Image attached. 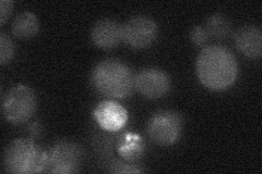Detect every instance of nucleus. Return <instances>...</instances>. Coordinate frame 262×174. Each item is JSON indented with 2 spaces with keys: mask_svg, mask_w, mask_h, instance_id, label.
<instances>
[{
  "mask_svg": "<svg viewBox=\"0 0 262 174\" xmlns=\"http://www.w3.org/2000/svg\"><path fill=\"white\" fill-rule=\"evenodd\" d=\"M196 76L212 90H225L238 77V62L227 48L212 45L203 48L196 59Z\"/></svg>",
  "mask_w": 262,
  "mask_h": 174,
  "instance_id": "nucleus-1",
  "label": "nucleus"
},
{
  "mask_svg": "<svg viewBox=\"0 0 262 174\" xmlns=\"http://www.w3.org/2000/svg\"><path fill=\"white\" fill-rule=\"evenodd\" d=\"M92 85L101 94L124 99L133 95L135 76L124 62L107 59L95 65L91 73Z\"/></svg>",
  "mask_w": 262,
  "mask_h": 174,
  "instance_id": "nucleus-2",
  "label": "nucleus"
},
{
  "mask_svg": "<svg viewBox=\"0 0 262 174\" xmlns=\"http://www.w3.org/2000/svg\"><path fill=\"white\" fill-rule=\"evenodd\" d=\"M4 167L6 172L13 174L45 172L47 153L33 139H15L6 148Z\"/></svg>",
  "mask_w": 262,
  "mask_h": 174,
  "instance_id": "nucleus-3",
  "label": "nucleus"
},
{
  "mask_svg": "<svg viewBox=\"0 0 262 174\" xmlns=\"http://www.w3.org/2000/svg\"><path fill=\"white\" fill-rule=\"evenodd\" d=\"M37 107L36 95L26 85H16L8 90L3 98V113L5 119L12 124L28 122L35 113Z\"/></svg>",
  "mask_w": 262,
  "mask_h": 174,
  "instance_id": "nucleus-4",
  "label": "nucleus"
},
{
  "mask_svg": "<svg viewBox=\"0 0 262 174\" xmlns=\"http://www.w3.org/2000/svg\"><path fill=\"white\" fill-rule=\"evenodd\" d=\"M183 132V118L171 110L155 112L147 123V134L153 143L161 146L175 144Z\"/></svg>",
  "mask_w": 262,
  "mask_h": 174,
  "instance_id": "nucleus-5",
  "label": "nucleus"
},
{
  "mask_svg": "<svg viewBox=\"0 0 262 174\" xmlns=\"http://www.w3.org/2000/svg\"><path fill=\"white\" fill-rule=\"evenodd\" d=\"M82 149L72 142L62 140L55 144L47 152V173L71 174L80 170L82 162Z\"/></svg>",
  "mask_w": 262,
  "mask_h": 174,
  "instance_id": "nucleus-6",
  "label": "nucleus"
},
{
  "mask_svg": "<svg viewBox=\"0 0 262 174\" xmlns=\"http://www.w3.org/2000/svg\"><path fill=\"white\" fill-rule=\"evenodd\" d=\"M158 24L145 15H137L122 26V41L135 49L149 47L157 39Z\"/></svg>",
  "mask_w": 262,
  "mask_h": 174,
  "instance_id": "nucleus-7",
  "label": "nucleus"
},
{
  "mask_svg": "<svg viewBox=\"0 0 262 174\" xmlns=\"http://www.w3.org/2000/svg\"><path fill=\"white\" fill-rule=\"evenodd\" d=\"M135 88L149 99H159L170 89V79L166 72L158 68H147L135 77Z\"/></svg>",
  "mask_w": 262,
  "mask_h": 174,
  "instance_id": "nucleus-8",
  "label": "nucleus"
},
{
  "mask_svg": "<svg viewBox=\"0 0 262 174\" xmlns=\"http://www.w3.org/2000/svg\"><path fill=\"white\" fill-rule=\"evenodd\" d=\"M94 118L103 130L116 132L126 126L128 112L120 104L114 101H104L94 110Z\"/></svg>",
  "mask_w": 262,
  "mask_h": 174,
  "instance_id": "nucleus-9",
  "label": "nucleus"
},
{
  "mask_svg": "<svg viewBox=\"0 0 262 174\" xmlns=\"http://www.w3.org/2000/svg\"><path fill=\"white\" fill-rule=\"evenodd\" d=\"M93 44L102 49H113L122 41V26L111 19L98 20L91 30Z\"/></svg>",
  "mask_w": 262,
  "mask_h": 174,
  "instance_id": "nucleus-10",
  "label": "nucleus"
},
{
  "mask_svg": "<svg viewBox=\"0 0 262 174\" xmlns=\"http://www.w3.org/2000/svg\"><path fill=\"white\" fill-rule=\"evenodd\" d=\"M235 44L238 51L250 59H259L262 55V32L255 26L241 28L235 34Z\"/></svg>",
  "mask_w": 262,
  "mask_h": 174,
  "instance_id": "nucleus-11",
  "label": "nucleus"
},
{
  "mask_svg": "<svg viewBox=\"0 0 262 174\" xmlns=\"http://www.w3.org/2000/svg\"><path fill=\"white\" fill-rule=\"evenodd\" d=\"M145 148L143 138L137 133H125L119 139L117 149L122 159L127 162H136L141 158Z\"/></svg>",
  "mask_w": 262,
  "mask_h": 174,
  "instance_id": "nucleus-12",
  "label": "nucleus"
},
{
  "mask_svg": "<svg viewBox=\"0 0 262 174\" xmlns=\"http://www.w3.org/2000/svg\"><path fill=\"white\" fill-rule=\"evenodd\" d=\"M39 30L37 16L32 12H22L12 22V34L21 39H30L36 36Z\"/></svg>",
  "mask_w": 262,
  "mask_h": 174,
  "instance_id": "nucleus-13",
  "label": "nucleus"
},
{
  "mask_svg": "<svg viewBox=\"0 0 262 174\" xmlns=\"http://www.w3.org/2000/svg\"><path fill=\"white\" fill-rule=\"evenodd\" d=\"M204 29L207 30L209 36L221 39L229 35L232 30V24L227 19V16L221 13H215L211 15L207 20L206 28Z\"/></svg>",
  "mask_w": 262,
  "mask_h": 174,
  "instance_id": "nucleus-14",
  "label": "nucleus"
},
{
  "mask_svg": "<svg viewBox=\"0 0 262 174\" xmlns=\"http://www.w3.org/2000/svg\"><path fill=\"white\" fill-rule=\"evenodd\" d=\"M14 54V45L11 38L6 33L0 34V64L9 63Z\"/></svg>",
  "mask_w": 262,
  "mask_h": 174,
  "instance_id": "nucleus-15",
  "label": "nucleus"
},
{
  "mask_svg": "<svg viewBox=\"0 0 262 174\" xmlns=\"http://www.w3.org/2000/svg\"><path fill=\"white\" fill-rule=\"evenodd\" d=\"M110 172L113 173H142L144 172L142 169L137 168L136 165H133L130 162L121 161V160H115L111 165Z\"/></svg>",
  "mask_w": 262,
  "mask_h": 174,
  "instance_id": "nucleus-16",
  "label": "nucleus"
},
{
  "mask_svg": "<svg viewBox=\"0 0 262 174\" xmlns=\"http://www.w3.org/2000/svg\"><path fill=\"white\" fill-rule=\"evenodd\" d=\"M189 36L190 40L196 46H203L209 40L210 37L207 30L199 26H195L190 30Z\"/></svg>",
  "mask_w": 262,
  "mask_h": 174,
  "instance_id": "nucleus-17",
  "label": "nucleus"
},
{
  "mask_svg": "<svg viewBox=\"0 0 262 174\" xmlns=\"http://www.w3.org/2000/svg\"><path fill=\"white\" fill-rule=\"evenodd\" d=\"M13 10V3L10 0H2L0 3V24L4 26Z\"/></svg>",
  "mask_w": 262,
  "mask_h": 174,
  "instance_id": "nucleus-18",
  "label": "nucleus"
},
{
  "mask_svg": "<svg viewBox=\"0 0 262 174\" xmlns=\"http://www.w3.org/2000/svg\"><path fill=\"white\" fill-rule=\"evenodd\" d=\"M30 131H31V134L33 137H36L38 135V133L40 132V127L38 123H34L33 126L30 128Z\"/></svg>",
  "mask_w": 262,
  "mask_h": 174,
  "instance_id": "nucleus-19",
  "label": "nucleus"
}]
</instances>
